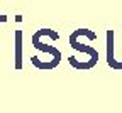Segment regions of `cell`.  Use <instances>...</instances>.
Masks as SVG:
<instances>
[{
	"label": "cell",
	"instance_id": "obj_1",
	"mask_svg": "<svg viewBox=\"0 0 122 113\" xmlns=\"http://www.w3.org/2000/svg\"><path fill=\"white\" fill-rule=\"evenodd\" d=\"M20 39H22V34H20V30L15 32V68L20 69L22 68V64H20Z\"/></svg>",
	"mask_w": 122,
	"mask_h": 113
}]
</instances>
